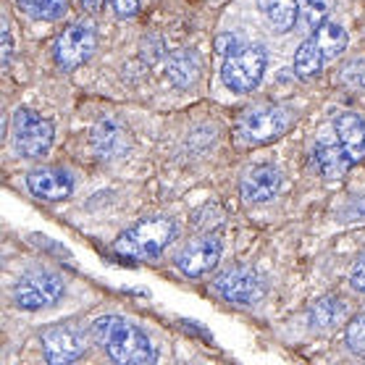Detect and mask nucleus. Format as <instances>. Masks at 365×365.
<instances>
[{"label":"nucleus","instance_id":"nucleus-22","mask_svg":"<svg viewBox=\"0 0 365 365\" xmlns=\"http://www.w3.org/2000/svg\"><path fill=\"white\" fill-rule=\"evenodd\" d=\"M347 344L352 352L365 357V313L352 318V324L347 326Z\"/></svg>","mask_w":365,"mask_h":365},{"label":"nucleus","instance_id":"nucleus-7","mask_svg":"<svg viewBox=\"0 0 365 365\" xmlns=\"http://www.w3.org/2000/svg\"><path fill=\"white\" fill-rule=\"evenodd\" d=\"M287 124L289 121H287V113L282 108H276V106H257V108H250L242 113L237 132L250 145H263V142L282 137Z\"/></svg>","mask_w":365,"mask_h":365},{"label":"nucleus","instance_id":"nucleus-5","mask_svg":"<svg viewBox=\"0 0 365 365\" xmlns=\"http://www.w3.org/2000/svg\"><path fill=\"white\" fill-rule=\"evenodd\" d=\"M53 145V124L32 110L14 113V148L24 158H40Z\"/></svg>","mask_w":365,"mask_h":365},{"label":"nucleus","instance_id":"nucleus-15","mask_svg":"<svg viewBox=\"0 0 365 365\" xmlns=\"http://www.w3.org/2000/svg\"><path fill=\"white\" fill-rule=\"evenodd\" d=\"M92 145H95L100 158H118L126 150V145H129V137H126L124 126L116 124L113 118H106V121H100V124L95 126Z\"/></svg>","mask_w":365,"mask_h":365},{"label":"nucleus","instance_id":"nucleus-6","mask_svg":"<svg viewBox=\"0 0 365 365\" xmlns=\"http://www.w3.org/2000/svg\"><path fill=\"white\" fill-rule=\"evenodd\" d=\"M213 289L226 302H234V305H255V302H260V299L266 297V282H263V276L245 266L229 268L221 276H216Z\"/></svg>","mask_w":365,"mask_h":365},{"label":"nucleus","instance_id":"nucleus-25","mask_svg":"<svg viewBox=\"0 0 365 365\" xmlns=\"http://www.w3.org/2000/svg\"><path fill=\"white\" fill-rule=\"evenodd\" d=\"M352 287L365 294V255L360 257V260H357V266L352 268Z\"/></svg>","mask_w":365,"mask_h":365},{"label":"nucleus","instance_id":"nucleus-20","mask_svg":"<svg viewBox=\"0 0 365 365\" xmlns=\"http://www.w3.org/2000/svg\"><path fill=\"white\" fill-rule=\"evenodd\" d=\"M344 318V302L339 297H324L310 307V326L316 329H331Z\"/></svg>","mask_w":365,"mask_h":365},{"label":"nucleus","instance_id":"nucleus-2","mask_svg":"<svg viewBox=\"0 0 365 365\" xmlns=\"http://www.w3.org/2000/svg\"><path fill=\"white\" fill-rule=\"evenodd\" d=\"M174 237H176V226L171 218H163V216L145 218L140 224H134L132 229H126L116 240L113 250L121 257L150 260V257H158L174 242Z\"/></svg>","mask_w":365,"mask_h":365},{"label":"nucleus","instance_id":"nucleus-10","mask_svg":"<svg viewBox=\"0 0 365 365\" xmlns=\"http://www.w3.org/2000/svg\"><path fill=\"white\" fill-rule=\"evenodd\" d=\"M218 260H221V240L210 234V237H202V240L187 245L176 257V266L184 276L197 279V276H205L207 271H213Z\"/></svg>","mask_w":365,"mask_h":365},{"label":"nucleus","instance_id":"nucleus-24","mask_svg":"<svg viewBox=\"0 0 365 365\" xmlns=\"http://www.w3.org/2000/svg\"><path fill=\"white\" fill-rule=\"evenodd\" d=\"M108 3H110V11H113L118 19H132L140 14L142 0H108Z\"/></svg>","mask_w":365,"mask_h":365},{"label":"nucleus","instance_id":"nucleus-19","mask_svg":"<svg viewBox=\"0 0 365 365\" xmlns=\"http://www.w3.org/2000/svg\"><path fill=\"white\" fill-rule=\"evenodd\" d=\"M197 68H200V61L192 50H176V53L168 56V79L174 84H179V87L195 82Z\"/></svg>","mask_w":365,"mask_h":365},{"label":"nucleus","instance_id":"nucleus-14","mask_svg":"<svg viewBox=\"0 0 365 365\" xmlns=\"http://www.w3.org/2000/svg\"><path fill=\"white\" fill-rule=\"evenodd\" d=\"M279 187H282V174L274 166H255L242 179V197L252 205H260L274 200L279 195Z\"/></svg>","mask_w":365,"mask_h":365},{"label":"nucleus","instance_id":"nucleus-3","mask_svg":"<svg viewBox=\"0 0 365 365\" xmlns=\"http://www.w3.org/2000/svg\"><path fill=\"white\" fill-rule=\"evenodd\" d=\"M268 56L260 45H234L226 53L224 68H221V79L232 92H252L260 84L266 74Z\"/></svg>","mask_w":365,"mask_h":365},{"label":"nucleus","instance_id":"nucleus-11","mask_svg":"<svg viewBox=\"0 0 365 365\" xmlns=\"http://www.w3.org/2000/svg\"><path fill=\"white\" fill-rule=\"evenodd\" d=\"M313 160H316L318 171L324 176H329V179H339V176H344L352 168L349 158L344 155V150H341L334 126H329V129H324V132L318 134L316 148H313Z\"/></svg>","mask_w":365,"mask_h":365},{"label":"nucleus","instance_id":"nucleus-21","mask_svg":"<svg viewBox=\"0 0 365 365\" xmlns=\"http://www.w3.org/2000/svg\"><path fill=\"white\" fill-rule=\"evenodd\" d=\"M19 9L40 21H58L66 16L68 3L66 0H19Z\"/></svg>","mask_w":365,"mask_h":365},{"label":"nucleus","instance_id":"nucleus-16","mask_svg":"<svg viewBox=\"0 0 365 365\" xmlns=\"http://www.w3.org/2000/svg\"><path fill=\"white\" fill-rule=\"evenodd\" d=\"M260 11L276 32H289L299 19L297 0H260Z\"/></svg>","mask_w":365,"mask_h":365},{"label":"nucleus","instance_id":"nucleus-18","mask_svg":"<svg viewBox=\"0 0 365 365\" xmlns=\"http://www.w3.org/2000/svg\"><path fill=\"white\" fill-rule=\"evenodd\" d=\"M326 63H329V61H326L324 50L318 48V42L313 40V37H307V40L299 45L297 56H294V74H297L299 79H310V76H316Z\"/></svg>","mask_w":365,"mask_h":365},{"label":"nucleus","instance_id":"nucleus-27","mask_svg":"<svg viewBox=\"0 0 365 365\" xmlns=\"http://www.w3.org/2000/svg\"><path fill=\"white\" fill-rule=\"evenodd\" d=\"M82 6L87 11H98L100 6H103V0H82Z\"/></svg>","mask_w":365,"mask_h":365},{"label":"nucleus","instance_id":"nucleus-26","mask_svg":"<svg viewBox=\"0 0 365 365\" xmlns=\"http://www.w3.org/2000/svg\"><path fill=\"white\" fill-rule=\"evenodd\" d=\"M11 53H14V40H11L9 24H3V66H9Z\"/></svg>","mask_w":365,"mask_h":365},{"label":"nucleus","instance_id":"nucleus-8","mask_svg":"<svg viewBox=\"0 0 365 365\" xmlns=\"http://www.w3.org/2000/svg\"><path fill=\"white\" fill-rule=\"evenodd\" d=\"M95 45H98V37L90 24H71L58 34V40L53 45V56L61 68L71 71L90 58L95 53Z\"/></svg>","mask_w":365,"mask_h":365},{"label":"nucleus","instance_id":"nucleus-1","mask_svg":"<svg viewBox=\"0 0 365 365\" xmlns=\"http://www.w3.org/2000/svg\"><path fill=\"white\" fill-rule=\"evenodd\" d=\"M92 334L100 347L116 363H153L155 360V347L148 334L121 316L98 318L92 324Z\"/></svg>","mask_w":365,"mask_h":365},{"label":"nucleus","instance_id":"nucleus-23","mask_svg":"<svg viewBox=\"0 0 365 365\" xmlns=\"http://www.w3.org/2000/svg\"><path fill=\"white\" fill-rule=\"evenodd\" d=\"M302 3H305V14H307L305 24L318 26L321 21H324L326 14L334 9V3H336V0H302Z\"/></svg>","mask_w":365,"mask_h":365},{"label":"nucleus","instance_id":"nucleus-17","mask_svg":"<svg viewBox=\"0 0 365 365\" xmlns=\"http://www.w3.org/2000/svg\"><path fill=\"white\" fill-rule=\"evenodd\" d=\"M310 37L318 42V48L324 50L326 61L339 58L341 53L347 50V32L339 24H334V21H321Z\"/></svg>","mask_w":365,"mask_h":365},{"label":"nucleus","instance_id":"nucleus-9","mask_svg":"<svg viewBox=\"0 0 365 365\" xmlns=\"http://www.w3.org/2000/svg\"><path fill=\"white\" fill-rule=\"evenodd\" d=\"M84 349H87V334L79 326H53L42 334V352L53 365L79 360Z\"/></svg>","mask_w":365,"mask_h":365},{"label":"nucleus","instance_id":"nucleus-13","mask_svg":"<svg viewBox=\"0 0 365 365\" xmlns=\"http://www.w3.org/2000/svg\"><path fill=\"white\" fill-rule=\"evenodd\" d=\"M26 184H29V190H32L34 197L50 200V202H58V200L68 197V195H71V187H74V184H71V176H68L66 171L53 168V166H42V168L29 171Z\"/></svg>","mask_w":365,"mask_h":365},{"label":"nucleus","instance_id":"nucleus-4","mask_svg":"<svg viewBox=\"0 0 365 365\" xmlns=\"http://www.w3.org/2000/svg\"><path fill=\"white\" fill-rule=\"evenodd\" d=\"M63 294V279L50 271H29L14 287V302L24 310H40L58 302Z\"/></svg>","mask_w":365,"mask_h":365},{"label":"nucleus","instance_id":"nucleus-12","mask_svg":"<svg viewBox=\"0 0 365 365\" xmlns=\"http://www.w3.org/2000/svg\"><path fill=\"white\" fill-rule=\"evenodd\" d=\"M334 132L339 137V145L344 150V155L349 158V163L355 166L365 158V121L352 110H344L339 116H334L331 121Z\"/></svg>","mask_w":365,"mask_h":365}]
</instances>
